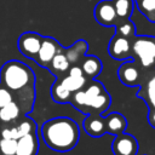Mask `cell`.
I'll use <instances>...</instances> for the list:
<instances>
[{
	"label": "cell",
	"mask_w": 155,
	"mask_h": 155,
	"mask_svg": "<svg viewBox=\"0 0 155 155\" xmlns=\"http://www.w3.org/2000/svg\"><path fill=\"white\" fill-rule=\"evenodd\" d=\"M41 137L50 149L65 153L78 145L80 139V127L78 122L70 117H52L42 124Z\"/></svg>",
	"instance_id": "6da1fadb"
},
{
	"label": "cell",
	"mask_w": 155,
	"mask_h": 155,
	"mask_svg": "<svg viewBox=\"0 0 155 155\" xmlns=\"http://www.w3.org/2000/svg\"><path fill=\"white\" fill-rule=\"evenodd\" d=\"M35 81L33 69L21 61H7L0 68V84L12 93L28 87H35Z\"/></svg>",
	"instance_id": "7a4b0ae2"
},
{
	"label": "cell",
	"mask_w": 155,
	"mask_h": 155,
	"mask_svg": "<svg viewBox=\"0 0 155 155\" xmlns=\"http://www.w3.org/2000/svg\"><path fill=\"white\" fill-rule=\"evenodd\" d=\"M132 59L143 69H155V38L149 35L133 36L131 39Z\"/></svg>",
	"instance_id": "3957f363"
},
{
	"label": "cell",
	"mask_w": 155,
	"mask_h": 155,
	"mask_svg": "<svg viewBox=\"0 0 155 155\" xmlns=\"http://www.w3.org/2000/svg\"><path fill=\"white\" fill-rule=\"evenodd\" d=\"M38 126L36 122L24 115L22 116L19 120H17L16 122L7 125V126H0V138H13V139H18L28 133H34L36 132Z\"/></svg>",
	"instance_id": "277c9868"
},
{
	"label": "cell",
	"mask_w": 155,
	"mask_h": 155,
	"mask_svg": "<svg viewBox=\"0 0 155 155\" xmlns=\"http://www.w3.org/2000/svg\"><path fill=\"white\" fill-rule=\"evenodd\" d=\"M41 41H42V35H40L39 33L24 31L18 38L17 47L24 57L34 61L38 54V51L40 48Z\"/></svg>",
	"instance_id": "5b68a950"
},
{
	"label": "cell",
	"mask_w": 155,
	"mask_h": 155,
	"mask_svg": "<svg viewBox=\"0 0 155 155\" xmlns=\"http://www.w3.org/2000/svg\"><path fill=\"white\" fill-rule=\"evenodd\" d=\"M138 149V140L126 132L115 134L111 142V151L114 155H137Z\"/></svg>",
	"instance_id": "8992f818"
},
{
	"label": "cell",
	"mask_w": 155,
	"mask_h": 155,
	"mask_svg": "<svg viewBox=\"0 0 155 155\" xmlns=\"http://www.w3.org/2000/svg\"><path fill=\"white\" fill-rule=\"evenodd\" d=\"M63 48L64 47H62V45L56 39H53L51 36H42L40 48L38 51V54L34 61L36 62L38 65H40L42 68H47V65L50 64V62L52 61L54 54L58 53L59 51H62Z\"/></svg>",
	"instance_id": "52a82bcc"
},
{
	"label": "cell",
	"mask_w": 155,
	"mask_h": 155,
	"mask_svg": "<svg viewBox=\"0 0 155 155\" xmlns=\"http://www.w3.org/2000/svg\"><path fill=\"white\" fill-rule=\"evenodd\" d=\"M108 52L115 61H128L132 59L131 39L115 34L108 45Z\"/></svg>",
	"instance_id": "ba28073f"
},
{
	"label": "cell",
	"mask_w": 155,
	"mask_h": 155,
	"mask_svg": "<svg viewBox=\"0 0 155 155\" xmlns=\"http://www.w3.org/2000/svg\"><path fill=\"white\" fill-rule=\"evenodd\" d=\"M93 16L94 19L103 27H115V24L119 22L113 0L99 1L94 6Z\"/></svg>",
	"instance_id": "9c48e42d"
},
{
	"label": "cell",
	"mask_w": 155,
	"mask_h": 155,
	"mask_svg": "<svg viewBox=\"0 0 155 155\" xmlns=\"http://www.w3.org/2000/svg\"><path fill=\"white\" fill-rule=\"evenodd\" d=\"M140 67L134 59H128L124 62L119 69H117V76L119 80L128 86V87H134L140 84Z\"/></svg>",
	"instance_id": "30bf717a"
},
{
	"label": "cell",
	"mask_w": 155,
	"mask_h": 155,
	"mask_svg": "<svg viewBox=\"0 0 155 155\" xmlns=\"http://www.w3.org/2000/svg\"><path fill=\"white\" fill-rule=\"evenodd\" d=\"M56 79H59V81L62 82V85L69 90L71 93L78 91V90H81L84 88V86L86 85L87 82V78L82 73V69L80 65H70L69 70L67 71V74H64L63 76L61 78H56Z\"/></svg>",
	"instance_id": "8fae6325"
},
{
	"label": "cell",
	"mask_w": 155,
	"mask_h": 155,
	"mask_svg": "<svg viewBox=\"0 0 155 155\" xmlns=\"http://www.w3.org/2000/svg\"><path fill=\"white\" fill-rule=\"evenodd\" d=\"M111 104V97L107 90H104L102 93L90 98L86 101V107L84 110L85 115L88 114H94V115H102L105 110L109 109Z\"/></svg>",
	"instance_id": "7c38bea8"
},
{
	"label": "cell",
	"mask_w": 155,
	"mask_h": 155,
	"mask_svg": "<svg viewBox=\"0 0 155 155\" xmlns=\"http://www.w3.org/2000/svg\"><path fill=\"white\" fill-rule=\"evenodd\" d=\"M82 127L85 132L93 137V138H99L104 136L105 132V125H104V117L102 115H94V114H88L84 119Z\"/></svg>",
	"instance_id": "4fadbf2b"
},
{
	"label": "cell",
	"mask_w": 155,
	"mask_h": 155,
	"mask_svg": "<svg viewBox=\"0 0 155 155\" xmlns=\"http://www.w3.org/2000/svg\"><path fill=\"white\" fill-rule=\"evenodd\" d=\"M39 151V138L36 132L28 133L17 139V147L15 155H38Z\"/></svg>",
	"instance_id": "5bb4252c"
},
{
	"label": "cell",
	"mask_w": 155,
	"mask_h": 155,
	"mask_svg": "<svg viewBox=\"0 0 155 155\" xmlns=\"http://www.w3.org/2000/svg\"><path fill=\"white\" fill-rule=\"evenodd\" d=\"M104 117V125H105V132L110 134H119L121 132H125L127 127V120L126 117L117 111H113L108 114Z\"/></svg>",
	"instance_id": "9a60e30c"
},
{
	"label": "cell",
	"mask_w": 155,
	"mask_h": 155,
	"mask_svg": "<svg viewBox=\"0 0 155 155\" xmlns=\"http://www.w3.org/2000/svg\"><path fill=\"white\" fill-rule=\"evenodd\" d=\"M88 50V44L85 40H78L68 48H64V54L69 61L70 65H80L82 58Z\"/></svg>",
	"instance_id": "2e32d148"
},
{
	"label": "cell",
	"mask_w": 155,
	"mask_h": 155,
	"mask_svg": "<svg viewBox=\"0 0 155 155\" xmlns=\"http://www.w3.org/2000/svg\"><path fill=\"white\" fill-rule=\"evenodd\" d=\"M80 67L82 69L84 75L87 79H96L103 69L102 61L97 56H92V54H87V56L85 54V57L80 63Z\"/></svg>",
	"instance_id": "e0dca14e"
},
{
	"label": "cell",
	"mask_w": 155,
	"mask_h": 155,
	"mask_svg": "<svg viewBox=\"0 0 155 155\" xmlns=\"http://www.w3.org/2000/svg\"><path fill=\"white\" fill-rule=\"evenodd\" d=\"M22 116H24V115H23L21 108L18 107V104L15 101H12L8 104L0 108V126L11 125V124L16 122L17 120H19Z\"/></svg>",
	"instance_id": "ac0fdd59"
},
{
	"label": "cell",
	"mask_w": 155,
	"mask_h": 155,
	"mask_svg": "<svg viewBox=\"0 0 155 155\" xmlns=\"http://www.w3.org/2000/svg\"><path fill=\"white\" fill-rule=\"evenodd\" d=\"M70 68V63L67 59L65 54H64V48L62 51H59L58 53L54 54V57L52 58V61L50 62V64L47 65L46 69H48L51 71V74H53L56 78H61L64 74H67V71Z\"/></svg>",
	"instance_id": "d6986e66"
},
{
	"label": "cell",
	"mask_w": 155,
	"mask_h": 155,
	"mask_svg": "<svg viewBox=\"0 0 155 155\" xmlns=\"http://www.w3.org/2000/svg\"><path fill=\"white\" fill-rule=\"evenodd\" d=\"M51 97L56 103L65 104V103H69L70 97H71V92L62 85L59 79H56V81L51 86Z\"/></svg>",
	"instance_id": "ffe728a7"
},
{
	"label": "cell",
	"mask_w": 155,
	"mask_h": 155,
	"mask_svg": "<svg viewBox=\"0 0 155 155\" xmlns=\"http://www.w3.org/2000/svg\"><path fill=\"white\" fill-rule=\"evenodd\" d=\"M119 21L130 19L133 10V0H113Z\"/></svg>",
	"instance_id": "44dd1931"
},
{
	"label": "cell",
	"mask_w": 155,
	"mask_h": 155,
	"mask_svg": "<svg viewBox=\"0 0 155 155\" xmlns=\"http://www.w3.org/2000/svg\"><path fill=\"white\" fill-rule=\"evenodd\" d=\"M138 96L144 99L149 110H155V84L147 82L145 86L140 87Z\"/></svg>",
	"instance_id": "7402d4cb"
},
{
	"label": "cell",
	"mask_w": 155,
	"mask_h": 155,
	"mask_svg": "<svg viewBox=\"0 0 155 155\" xmlns=\"http://www.w3.org/2000/svg\"><path fill=\"white\" fill-rule=\"evenodd\" d=\"M115 34H119L121 36L132 39L136 35V25L130 19L119 21L115 24Z\"/></svg>",
	"instance_id": "603a6c76"
},
{
	"label": "cell",
	"mask_w": 155,
	"mask_h": 155,
	"mask_svg": "<svg viewBox=\"0 0 155 155\" xmlns=\"http://www.w3.org/2000/svg\"><path fill=\"white\" fill-rule=\"evenodd\" d=\"M139 11L150 21L155 22V0H136Z\"/></svg>",
	"instance_id": "cb8c5ba5"
},
{
	"label": "cell",
	"mask_w": 155,
	"mask_h": 155,
	"mask_svg": "<svg viewBox=\"0 0 155 155\" xmlns=\"http://www.w3.org/2000/svg\"><path fill=\"white\" fill-rule=\"evenodd\" d=\"M17 147V139L0 138V155H15Z\"/></svg>",
	"instance_id": "d4e9b609"
},
{
	"label": "cell",
	"mask_w": 155,
	"mask_h": 155,
	"mask_svg": "<svg viewBox=\"0 0 155 155\" xmlns=\"http://www.w3.org/2000/svg\"><path fill=\"white\" fill-rule=\"evenodd\" d=\"M12 101H13L12 92L8 88H6L4 85L0 84V108H2L4 105L8 104Z\"/></svg>",
	"instance_id": "484cf974"
},
{
	"label": "cell",
	"mask_w": 155,
	"mask_h": 155,
	"mask_svg": "<svg viewBox=\"0 0 155 155\" xmlns=\"http://www.w3.org/2000/svg\"><path fill=\"white\" fill-rule=\"evenodd\" d=\"M148 122L153 128H155V110H149L148 114Z\"/></svg>",
	"instance_id": "4316f807"
}]
</instances>
